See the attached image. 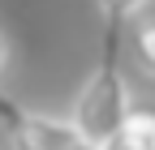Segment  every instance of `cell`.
Masks as SVG:
<instances>
[{"label":"cell","instance_id":"obj_1","mask_svg":"<svg viewBox=\"0 0 155 150\" xmlns=\"http://www.w3.org/2000/svg\"><path fill=\"white\" fill-rule=\"evenodd\" d=\"M116 22H108V34H104V47H99V64L91 69V77L82 82V90H78V103H73V116L69 124L78 129V137H82V146H99L108 150L112 137L121 133V124L129 116V86L121 77V64H116Z\"/></svg>","mask_w":155,"mask_h":150},{"label":"cell","instance_id":"obj_2","mask_svg":"<svg viewBox=\"0 0 155 150\" xmlns=\"http://www.w3.org/2000/svg\"><path fill=\"white\" fill-rule=\"evenodd\" d=\"M13 150H82V137L78 129L61 116H39V111H26L22 124L5 133Z\"/></svg>","mask_w":155,"mask_h":150},{"label":"cell","instance_id":"obj_3","mask_svg":"<svg viewBox=\"0 0 155 150\" xmlns=\"http://www.w3.org/2000/svg\"><path fill=\"white\" fill-rule=\"evenodd\" d=\"M108 150H155V107H129Z\"/></svg>","mask_w":155,"mask_h":150},{"label":"cell","instance_id":"obj_4","mask_svg":"<svg viewBox=\"0 0 155 150\" xmlns=\"http://www.w3.org/2000/svg\"><path fill=\"white\" fill-rule=\"evenodd\" d=\"M129 52L147 77H155V17H134L129 26Z\"/></svg>","mask_w":155,"mask_h":150},{"label":"cell","instance_id":"obj_5","mask_svg":"<svg viewBox=\"0 0 155 150\" xmlns=\"http://www.w3.org/2000/svg\"><path fill=\"white\" fill-rule=\"evenodd\" d=\"M95 5H99V13L108 22H125V17H138L147 9V0H95Z\"/></svg>","mask_w":155,"mask_h":150},{"label":"cell","instance_id":"obj_6","mask_svg":"<svg viewBox=\"0 0 155 150\" xmlns=\"http://www.w3.org/2000/svg\"><path fill=\"white\" fill-rule=\"evenodd\" d=\"M22 116H26V107H22V103L9 99V95H0V129H5V133H13V129L22 124Z\"/></svg>","mask_w":155,"mask_h":150},{"label":"cell","instance_id":"obj_7","mask_svg":"<svg viewBox=\"0 0 155 150\" xmlns=\"http://www.w3.org/2000/svg\"><path fill=\"white\" fill-rule=\"evenodd\" d=\"M5 64H9V43H5V34H0V73H5Z\"/></svg>","mask_w":155,"mask_h":150},{"label":"cell","instance_id":"obj_8","mask_svg":"<svg viewBox=\"0 0 155 150\" xmlns=\"http://www.w3.org/2000/svg\"><path fill=\"white\" fill-rule=\"evenodd\" d=\"M82 150H99V146H82Z\"/></svg>","mask_w":155,"mask_h":150}]
</instances>
